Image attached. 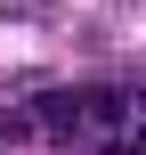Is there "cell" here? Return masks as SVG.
I'll use <instances>...</instances> for the list:
<instances>
[{
	"label": "cell",
	"instance_id": "1",
	"mask_svg": "<svg viewBox=\"0 0 146 155\" xmlns=\"http://www.w3.org/2000/svg\"><path fill=\"white\" fill-rule=\"evenodd\" d=\"M0 25H65V0H0Z\"/></svg>",
	"mask_w": 146,
	"mask_h": 155
},
{
	"label": "cell",
	"instance_id": "2",
	"mask_svg": "<svg viewBox=\"0 0 146 155\" xmlns=\"http://www.w3.org/2000/svg\"><path fill=\"white\" fill-rule=\"evenodd\" d=\"M114 8H146V0H114Z\"/></svg>",
	"mask_w": 146,
	"mask_h": 155
}]
</instances>
